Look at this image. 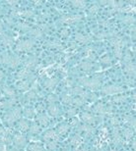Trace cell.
<instances>
[{"label": "cell", "mask_w": 136, "mask_h": 151, "mask_svg": "<svg viewBox=\"0 0 136 151\" xmlns=\"http://www.w3.org/2000/svg\"><path fill=\"white\" fill-rule=\"evenodd\" d=\"M0 60H1V62L3 64L8 66V67H10V68H15V67H17V66H19L20 64L19 57L16 55H12V54H9V53L2 54Z\"/></svg>", "instance_id": "6da1fadb"}, {"label": "cell", "mask_w": 136, "mask_h": 151, "mask_svg": "<svg viewBox=\"0 0 136 151\" xmlns=\"http://www.w3.org/2000/svg\"><path fill=\"white\" fill-rule=\"evenodd\" d=\"M35 45V41L33 39H23L17 43L16 50L20 52H25L30 49H32L33 46Z\"/></svg>", "instance_id": "7a4b0ae2"}, {"label": "cell", "mask_w": 136, "mask_h": 151, "mask_svg": "<svg viewBox=\"0 0 136 151\" xmlns=\"http://www.w3.org/2000/svg\"><path fill=\"white\" fill-rule=\"evenodd\" d=\"M21 115V110L20 108H14V109H12L11 111H9V112L5 115L4 117V120L6 121L7 123H14L15 121H17L19 119Z\"/></svg>", "instance_id": "3957f363"}, {"label": "cell", "mask_w": 136, "mask_h": 151, "mask_svg": "<svg viewBox=\"0 0 136 151\" xmlns=\"http://www.w3.org/2000/svg\"><path fill=\"white\" fill-rule=\"evenodd\" d=\"M102 91L105 95H119L123 92V89L119 86H107L102 89Z\"/></svg>", "instance_id": "277c9868"}, {"label": "cell", "mask_w": 136, "mask_h": 151, "mask_svg": "<svg viewBox=\"0 0 136 151\" xmlns=\"http://www.w3.org/2000/svg\"><path fill=\"white\" fill-rule=\"evenodd\" d=\"M80 81L86 87L91 89L98 88L100 86V81H98V80H96V78H82V80H80Z\"/></svg>", "instance_id": "5b68a950"}, {"label": "cell", "mask_w": 136, "mask_h": 151, "mask_svg": "<svg viewBox=\"0 0 136 151\" xmlns=\"http://www.w3.org/2000/svg\"><path fill=\"white\" fill-rule=\"evenodd\" d=\"M82 19V16L79 14L76 15H66V16L62 17V22L65 24H73V23H77Z\"/></svg>", "instance_id": "8992f818"}, {"label": "cell", "mask_w": 136, "mask_h": 151, "mask_svg": "<svg viewBox=\"0 0 136 151\" xmlns=\"http://www.w3.org/2000/svg\"><path fill=\"white\" fill-rule=\"evenodd\" d=\"M24 67L27 70H30L31 71V69H34L36 67V65H37V59L35 58V57H28V58L25 59V61H24Z\"/></svg>", "instance_id": "52a82bcc"}, {"label": "cell", "mask_w": 136, "mask_h": 151, "mask_svg": "<svg viewBox=\"0 0 136 151\" xmlns=\"http://www.w3.org/2000/svg\"><path fill=\"white\" fill-rule=\"evenodd\" d=\"M1 43L3 46H5V47H11L12 45H13L14 43V40H13V37H10V35H1Z\"/></svg>", "instance_id": "ba28073f"}, {"label": "cell", "mask_w": 136, "mask_h": 151, "mask_svg": "<svg viewBox=\"0 0 136 151\" xmlns=\"http://www.w3.org/2000/svg\"><path fill=\"white\" fill-rule=\"evenodd\" d=\"M32 74L30 70H27V69H23V70L19 71L17 73V78L19 81H25V78H28L29 77H31Z\"/></svg>", "instance_id": "9c48e42d"}, {"label": "cell", "mask_w": 136, "mask_h": 151, "mask_svg": "<svg viewBox=\"0 0 136 151\" xmlns=\"http://www.w3.org/2000/svg\"><path fill=\"white\" fill-rule=\"evenodd\" d=\"M111 43L113 46L116 47V49H120L123 45V38L119 37H114L111 39Z\"/></svg>", "instance_id": "30bf717a"}, {"label": "cell", "mask_w": 136, "mask_h": 151, "mask_svg": "<svg viewBox=\"0 0 136 151\" xmlns=\"http://www.w3.org/2000/svg\"><path fill=\"white\" fill-rule=\"evenodd\" d=\"M59 112H60L59 107L57 106V105H56L55 103L50 104L49 106H48V113H49L50 116H52V117H56L57 115L59 114Z\"/></svg>", "instance_id": "8fae6325"}, {"label": "cell", "mask_w": 136, "mask_h": 151, "mask_svg": "<svg viewBox=\"0 0 136 151\" xmlns=\"http://www.w3.org/2000/svg\"><path fill=\"white\" fill-rule=\"evenodd\" d=\"M75 39H76L77 41L81 42V43H87V42L91 41L92 37H91L90 35H87L77 34L76 35H75Z\"/></svg>", "instance_id": "7c38bea8"}, {"label": "cell", "mask_w": 136, "mask_h": 151, "mask_svg": "<svg viewBox=\"0 0 136 151\" xmlns=\"http://www.w3.org/2000/svg\"><path fill=\"white\" fill-rule=\"evenodd\" d=\"M44 137L47 141H50V142H52L53 140H55L57 138V134L53 131H48L44 134Z\"/></svg>", "instance_id": "4fadbf2b"}, {"label": "cell", "mask_w": 136, "mask_h": 151, "mask_svg": "<svg viewBox=\"0 0 136 151\" xmlns=\"http://www.w3.org/2000/svg\"><path fill=\"white\" fill-rule=\"evenodd\" d=\"M30 34H31L32 37L35 38H41V37H43V35H44L43 29H31V31H30Z\"/></svg>", "instance_id": "5bb4252c"}, {"label": "cell", "mask_w": 136, "mask_h": 151, "mask_svg": "<svg viewBox=\"0 0 136 151\" xmlns=\"http://www.w3.org/2000/svg\"><path fill=\"white\" fill-rule=\"evenodd\" d=\"M17 88L19 90H27L29 88V81H27L26 80L25 81H20L19 83H17Z\"/></svg>", "instance_id": "9a60e30c"}, {"label": "cell", "mask_w": 136, "mask_h": 151, "mask_svg": "<svg viewBox=\"0 0 136 151\" xmlns=\"http://www.w3.org/2000/svg\"><path fill=\"white\" fill-rule=\"evenodd\" d=\"M55 86H56V81L53 80V78H47V80L44 81V86L48 89L54 88Z\"/></svg>", "instance_id": "2e32d148"}, {"label": "cell", "mask_w": 136, "mask_h": 151, "mask_svg": "<svg viewBox=\"0 0 136 151\" xmlns=\"http://www.w3.org/2000/svg\"><path fill=\"white\" fill-rule=\"evenodd\" d=\"M3 93L8 96V97H13V96L15 95V91L13 88H11L10 86H5L4 88H3Z\"/></svg>", "instance_id": "e0dca14e"}, {"label": "cell", "mask_w": 136, "mask_h": 151, "mask_svg": "<svg viewBox=\"0 0 136 151\" xmlns=\"http://www.w3.org/2000/svg\"><path fill=\"white\" fill-rule=\"evenodd\" d=\"M14 142L16 145H23L24 143H25V138H24V137H22V135L20 134H17L16 137H14Z\"/></svg>", "instance_id": "ac0fdd59"}, {"label": "cell", "mask_w": 136, "mask_h": 151, "mask_svg": "<svg viewBox=\"0 0 136 151\" xmlns=\"http://www.w3.org/2000/svg\"><path fill=\"white\" fill-rule=\"evenodd\" d=\"M80 67L83 71H90L93 66H92V63H90L88 61H84V62L81 63Z\"/></svg>", "instance_id": "d6986e66"}, {"label": "cell", "mask_w": 136, "mask_h": 151, "mask_svg": "<svg viewBox=\"0 0 136 151\" xmlns=\"http://www.w3.org/2000/svg\"><path fill=\"white\" fill-rule=\"evenodd\" d=\"M81 118H82L83 121H85L86 123H92L93 122V116L89 113H82L81 115Z\"/></svg>", "instance_id": "ffe728a7"}, {"label": "cell", "mask_w": 136, "mask_h": 151, "mask_svg": "<svg viewBox=\"0 0 136 151\" xmlns=\"http://www.w3.org/2000/svg\"><path fill=\"white\" fill-rule=\"evenodd\" d=\"M71 4L78 9H84L86 7V2L85 1H72Z\"/></svg>", "instance_id": "44dd1931"}, {"label": "cell", "mask_w": 136, "mask_h": 151, "mask_svg": "<svg viewBox=\"0 0 136 151\" xmlns=\"http://www.w3.org/2000/svg\"><path fill=\"white\" fill-rule=\"evenodd\" d=\"M38 121L41 124V125H47L48 123V118L47 117L45 114H41L40 116L38 117Z\"/></svg>", "instance_id": "7402d4cb"}, {"label": "cell", "mask_w": 136, "mask_h": 151, "mask_svg": "<svg viewBox=\"0 0 136 151\" xmlns=\"http://www.w3.org/2000/svg\"><path fill=\"white\" fill-rule=\"evenodd\" d=\"M47 46L49 48H52V49H60L61 48V44L58 43L57 41H50L47 43Z\"/></svg>", "instance_id": "603a6c76"}, {"label": "cell", "mask_w": 136, "mask_h": 151, "mask_svg": "<svg viewBox=\"0 0 136 151\" xmlns=\"http://www.w3.org/2000/svg\"><path fill=\"white\" fill-rule=\"evenodd\" d=\"M67 131H68V126L65 125V124H62V125L57 127V132H58L59 134H65Z\"/></svg>", "instance_id": "cb8c5ba5"}, {"label": "cell", "mask_w": 136, "mask_h": 151, "mask_svg": "<svg viewBox=\"0 0 136 151\" xmlns=\"http://www.w3.org/2000/svg\"><path fill=\"white\" fill-rule=\"evenodd\" d=\"M18 128H19L21 131H26L28 129V122L25 120H21L19 122V125H18Z\"/></svg>", "instance_id": "d4e9b609"}, {"label": "cell", "mask_w": 136, "mask_h": 151, "mask_svg": "<svg viewBox=\"0 0 136 151\" xmlns=\"http://www.w3.org/2000/svg\"><path fill=\"white\" fill-rule=\"evenodd\" d=\"M125 71L127 72L128 75H133L134 74V65L131 64V63H129V65L127 64L125 66Z\"/></svg>", "instance_id": "484cf974"}, {"label": "cell", "mask_w": 136, "mask_h": 151, "mask_svg": "<svg viewBox=\"0 0 136 151\" xmlns=\"http://www.w3.org/2000/svg\"><path fill=\"white\" fill-rule=\"evenodd\" d=\"M14 102H15L14 99H8V100L4 101V103H2L1 106H2L3 108H10V107L12 106V105L14 104Z\"/></svg>", "instance_id": "4316f807"}, {"label": "cell", "mask_w": 136, "mask_h": 151, "mask_svg": "<svg viewBox=\"0 0 136 151\" xmlns=\"http://www.w3.org/2000/svg\"><path fill=\"white\" fill-rule=\"evenodd\" d=\"M72 103L77 105V106H81L84 103V99L81 97H76V98H72Z\"/></svg>", "instance_id": "83f0119b"}, {"label": "cell", "mask_w": 136, "mask_h": 151, "mask_svg": "<svg viewBox=\"0 0 136 151\" xmlns=\"http://www.w3.org/2000/svg\"><path fill=\"white\" fill-rule=\"evenodd\" d=\"M96 111L98 113H105V107L104 106L103 104H98V105H96Z\"/></svg>", "instance_id": "f1b7e54d"}, {"label": "cell", "mask_w": 136, "mask_h": 151, "mask_svg": "<svg viewBox=\"0 0 136 151\" xmlns=\"http://www.w3.org/2000/svg\"><path fill=\"white\" fill-rule=\"evenodd\" d=\"M25 115H26V117L32 118L35 115V110L32 109V108H28V109L25 110Z\"/></svg>", "instance_id": "f546056e"}, {"label": "cell", "mask_w": 136, "mask_h": 151, "mask_svg": "<svg viewBox=\"0 0 136 151\" xmlns=\"http://www.w3.org/2000/svg\"><path fill=\"white\" fill-rule=\"evenodd\" d=\"M62 101L66 104H70V103H72V97H70L69 95H63Z\"/></svg>", "instance_id": "4dcf8cb0"}, {"label": "cell", "mask_w": 136, "mask_h": 151, "mask_svg": "<svg viewBox=\"0 0 136 151\" xmlns=\"http://www.w3.org/2000/svg\"><path fill=\"white\" fill-rule=\"evenodd\" d=\"M18 28H20L21 29H22V31H27V29H30V31H31V28H30V27L28 26V25H26V24H20V26H18Z\"/></svg>", "instance_id": "1f68e13d"}, {"label": "cell", "mask_w": 136, "mask_h": 151, "mask_svg": "<svg viewBox=\"0 0 136 151\" xmlns=\"http://www.w3.org/2000/svg\"><path fill=\"white\" fill-rule=\"evenodd\" d=\"M102 62L104 63V64H110L111 63V58H110V56H104L102 58Z\"/></svg>", "instance_id": "d6a6232c"}, {"label": "cell", "mask_w": 136, "mask_h": 151, "mask_svg": "<svg viewBox=\"0 0 136 151\" xmlns=\"http://www.w3.org/2000/svg\"><path fill=\"white\" fill-rule=\"evenodd\" d=\"M47 100L49 101V102H51V104H53L54 102H55V101H57V98H56V97H55V96H54V95H52V94H51V95H49V96H48Z\"/></svg>", "instance_id": "836d02e7"}, {"label": "cell", "mask_w": 136, "mask_h": 151, "mask_svg": "<svg viewBox=\"0 0 136 151\" xmlns=\"http://www.w3.org/2000/svg\"><path fill=\"white\" fill-rule=\"evenodd\" d=\"M124 99H125V97H124V96H116V97H114L113 98V100L114 101H116V102H121V101H123V100H124Z\"/></svg>", "instance_id": "e575fe53"}, {"label": "cell", "mask_w": 136, "mask_h": 151, "mask_svg": "<svg viewBox=\"0 0 136 151\" xmlns=\"http://www.w3.org/2000/svg\"><path fill=\"white\" fill-rule=\"evenodd\" d=\"M39 131V127L37 126V125H33L32 127H31V132H37Z\"/></svg>", "instance_id": "d590c367"}, {"label": "cell", "mask_w": 136, "mask_h": 151, "mask_svg": "<svg viewBox=\"0 0 136 151\" xmlns=\"http://www.w3.org/2000/svg\"><path fill=\"white\" fill-rule=\"evenodd\" d=\"M4 31H5V29H4V26H3V24L0 22V35H4Z\"/></svg>", "instance_id": "8d00e7d4"}, {"label": "cell", "mask_w": 136, "mask_h": 151, "mask_svg": "<svg viewBox=\"0 0 136 151\" xmlns=\"http://www.w3.org/2000/svg\"><path fill=\"white\" fill-rule=\"evenodd\" d=\"M3 78H4V74H3V72H2L1 70H0V83L2 81Z\"/></svg>", "instance_id": "74e56055"}, {"label": "cell", "mask_w": 136, "mask_h": 151, "mask_svg": "<svg viewBox=\"0 0 136 151\" xmlns=\"http://www.w3.org/2000/svg\"><path fill=\"white\" fill-rule=\"evenodd\" d=\"M2 131H3V129H2V127L0 126V134H1V132H2Z\"/></svg>", "instance_id": "f35d334b"}]
</instances>
